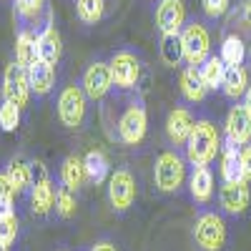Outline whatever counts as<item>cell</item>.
Returning <instances> with one entry per match:
<instances>
[{
    "label": "cell",
    "mask_w": 251,
    "mask_h": 251,
    "mask_svg": "<svg viewBox=\"0 0 251 251\" xmlns=\"http://www.w3.org/2000/svg\"><path fill=\"white\" fill-rule=\"evenodd\" d=\"M228 3H231V0H201V8H203V13H206L208 18L216 20V18L226 15Z\"/></svg>",
    "instance_id": "obj_35"
},
{
    "label": "cell",
    "mask_w": 251,
    "mask_h": 251,
    "mask_svg": "<svg viewBox=\"0 0 251 251\" xmlns=\"http://www.w3.org/2000/svg\"><path fill=\"white\" fill-rule=\"evenodd\" d=\"M188 194L196 203H208L214 199V174L208 166H194L188 174Z\"/></svg>",
    "instance_id": "obj_16"
},
{
    "label": "cell",
    "mask_w": 251,
    "mask_h": 251,
    "mask_svg": "<svg viewBox=\"0 0 251 251\" xmlns=\"http://www.w3.org/2000/svg\"><path fill=\"white\" fill-rule=\"evenodd\" d=\"M55 214L60 219H71L75 214V191L68 186L55 188Z\"/></svg>",
    "instance_id": "obj_30"
},
{
    "label": "cell",
    "mask_w": 251,
    "mask_h": 251,
    "mask_svg": "<svg viewBox=\"0 0 251 251\" xmlns=\"http://www.w3.org/2000/svg\"><path fill=\"white\" fill-rule=\"evenodd\" d=\"M191 234L201 251H221L226 246V224L216 211L199 214Z\"/></svg>",
    "instance_id": "obj_5"
},
{
    "label": "cell",
    "mask_w": 251,
    "mask_h": 251,
    "mask_svg": "<svg viewBox=\"0 0 251 251\" xmlns=\"http://www.w3.org/2000/svg\"><path fill=\"white\" fill-rule=\"evenodd\" d=\"M20 106H15L13 100H3V106H0V128H3L5 133H13L18 131L20 126Z\"/></svg>",
    "instance_id": "obj_32"
},
{
    "label": "cell",
    "mask_w": 251,
    "mask_h": 251,
    "mask_svg": "<svg viewBox=\"0 0 251 251\" xmlns=\"http://www.w3.org/2000/svg\"><path fill=\"white\" fill-rule=\"evenodd\" d=\"M46 8V0H15V13L25 20H33Z\"/></svg>",
    "instance_id": "obj_33"
},
{
    "label": "cell",
    "mask_w": 251,
    "mask_h": 251,
    "mask_svg": "<svg viewBox=\"0 0 251 251\" xmlns=\"http://www.w3.org/2000/svg\"><path fill=\"white\" fill-rule=\"evenodd\" d=\"M80 88H83V93L88 96V100H103L113 88L111 66L108 63H100V60L91 63V66L86 68V73H83Z\"/></svg>",
    "instance_id": "obj_11"
},
{
    "label": "cell",
    "mask_w": 251,
    "mask_h": 251,
    "mask_svg": "<svg viewBox=\"0 0 251 251\" xmlns=\"http://www.w3.org/2000/svg\"><path fill=\"white\" fill-rule=\"evenodd\" d=\"M194 126H196V121H194L191 111L178 106V108H174L169 113V118H166V136H169V141L174 146H186L188 136H191V131H194Z\"/></svg>",
    "instance_id": "obj_15"
},
{
    "label": "cell",
    "mask_w": 251,
    "mask_h": 251,
    "mask_svg": "<svg viewBox=\"0 0 251 251\" xmlns=\"http://www.w3.org/2000/svg\"><path fill=\"white\" fill-rule=\"evenodd\" d=\"M153 181L161 194H176L186 181V161L178 151H163L153 163Z\"/></svg>",
    "instance_id": "obj_2"
},
{
    "label": "cell",
    "mask_w": 251,
    "mask_h": 251,
    "mask_svg": "<svg viewBox=\"0 0 251 251\" xmlns=\"http://www.w3.org/2000/svg\"><path fill=\"white\" fill-rule=\"evenodd\" d=\"M83 181H88L86 178V166H83V158L75 156V153H71L66 161H63V166H60V183L73 188V191H78V188L83 186Z\"/></svg>",
    "instance_id": "obj_24"
},
{
    "label": "cell",
    "mask_w": 251,
    "mask_h": 251,
    "mask_svg": "<svg viewBox=\"0 0 251 251\" xmlns=\"http://www.w3.org/2000/svg\"><path fill=\"white\" fill-rule=\"evenodd\" d=\"M0 251H8V246H3V244H0Z\"/></svg>",
    "instance_id": "obj_40"
},
{
    "label": "cell",
    "mask_w": 251,
    "mask_h": 251,
    "mask_svg": "<svg viewBox=\"0 0 251 251\" xmlns=\"http://www.w3.org/2000/svg\"><path fill=\"white\" fill-rule=\"evenodd\" d=\"M30 208L35 216H46L50 208H55V188L43 161L30 163Z\"/></svg>",
    "instance_id": "obj_3"
},
{
    "label": "cell",
    "mask_w": 251,
    "mask_h": 251,
    "mask_svg": "<svg viewBox=\"0 0 251 251\" xmlns=\"http://www.w3.org/2000/svg\"><path fill=\"white\" fill-rule=\"evenodd\" d=\"M108 201L116 214H126L136 201V178L128 169H116L108 178Z\"/></svg>",
    "instance_id": "obj_8"
},
{
    "label": "cell",
    "mask_w": 251,
    "mask_h": 251,
    "mask_svg": "<svg viewBox=\"0 0 251 251\" xmlns=\"http://www.w3.org/2000/svg\"><path fill=\"white\" fill-rule=\"evenodd\" d=\"M30 80H28V71L20 68L13 60L3 73V100H13L15 106L25 108L30 100Z\"/></svg>",
    "instance_id": "obj_10"
},
{
    "label": "cell",
    "mask_w": 251,
    "mask_h": 251,
    "mask_svg": "<svg viewBox=\"0 0 251 251\" xmlns=\"http://www.w3.org/2000/svg\"><path fill=\"white\" fill-rule=\"evenodd\" d=\"M91 251H118V249H116L111 241H98V244H96Z\"/></svg>",
    "instance_id": "obj_38"
},
{
    "label": "cell",
    "mask_w": 251,
    "mask_h": 251,
    "mask_svg": "<svg viewBox=\"0 0 251 251\" xmlns=\"http://www.w3.org/2000/svg\"><path fill=\"white\" fill-rule=\"evenodd\" d=\"M75 13L86 25H96L106 13V0H75Z\"/></svg>",
    "instance_id": "obj_29"
},
{
    "label": "cell",
    "mask_w": 251,
    "mask_h": 251,
    "mask_svg": "<svg viewBox=\"0 0 251 251\" xmlns=\"http://www.w3.org/2000/svg\"><path fill=\"white\" fill-rule=\"evenodd\" d=\"M15 188L5 174H0V219L15 216Z\"/></svg>",
    "instance_id": "obj_31"
},
{
    "label": "cell",
    "mask_w": 251,
    "mask_h": 251,
    "mask_svg": "<svg viewBox=\"0 0 251 251\" xmlns=\"http://www.w3.org/2000/svg\"><path fill=\"white\" fill-rule=\"evenodd\" d=\"M161 60L166 66L176 68L183 60V46H181V35H161Z\"/></svg>",
    "instance_id": "obj_28"
},
{
    "label": "cell",
    "mask_w": 251,
    "mask_h": 251,
    "mask_svg": "<svg viewBox=\"0 0 251 251\" xmlns=\"http://www.w3.org/2000/svg\"><path fill=\"white\" fill-rule=\"evenodd\" d=\"M199 73L206 83L208 91H219L224 86V75H226V63L221 60V55H208L201 66H199Z\"/></svg>",
    "instance_id": "obj_25"
},
{
    "label": "cell",
    "mask_w": 251,
    "mask_h": 251,
    "mask_svg": "<svg viewBox=\"0 0 251 251\" xmlns=\"http://www.w3.org/2000/svg\"><path fill=\"white\" fill-rule=\"evenodd\" d=\"M149 131V113L141 100H131L118 118V141L123 146H138Z\"/></svg>",
    "instance_id": "obj_6"
},
{
    "label": "cell",
    "mask_w": 251,
    "mask_h": 251,
    "mask_svg": "<svg viewBox=\"0 0 251 251\" xmlns=\"http://www.w3.org/2000/svg\"><path fill=\"white\" fill-rule=\"evenodd\" d=\"M181 46H183V63L186 66H201L211 55V35L206 25L201 23H188L181 30Z\"/></svg>",
    "instance_id": "obj_7"
},
{
    "label": "cell",
    "mask_w": 251,
    "mask_h": 251,
    "mask_svg": "<svg viewBox=\"0 0 251 251\" xmlns=\"http://www.w3.org/2000/svg\"><path fill=\"white\" fill-rule=\"evenodd\" d=\"M60 53H63L60 33L48 20L46 28L38 33V55H40V60H46V63H50V66H55V63L60 60Z\"/></svg>",
    "instance_id": "obj_17"
},
{
    "label": "cell",
    "mask_w": 251,
    "mask_h": 251,
    "mask_svg": "<svg viewBox=\"0 0 251 251\" xmlns=\"http://www.w3.org/2000/svg\"><path fill=\"white\" fill-rule=\"evenodd\" d=\"M244 106H246V111L251 113V86H249V91L244 93Z\"/></svg>",
    "instance_id": "obj_39"
},
{
    "label": "cell",
    "mask_w": 251,
    "mask_h": 251,
    "mask_svg": "<svg viewBox=\"0 0 251 251\" xmlns=\"http://www.w3.org/2000/svg\"><path fill=\"white\" fill-rule=\"evenodd\" d=\"M111 75H113V86L121 91H133L138 86L141 78V60L131 50H118L111 58Z\"/></svg>",
    "instance_id": "obj_9"
},
{
    "label": "cell",
    "mask_w": 251,
    "mask_h": 251,
    "mask_svg": "<svg viewBox=\"0 0 251 251\" xmlns=\"http://www.w3.org/2000/svg\"><path fill=\"white\" fill-rule=\"evenodd\" d=\"M5 176L13 183L15 194H25L30 188V163H25L23 158H10L8 169H5Z\"/></svg>",
    "instance_id": "obj_26"
},
{
    "label": "cell",
    "mask_w": 251,
    "mask_h": 251,
    "mask_svg": "<svg viewBox=\"0 0 251 251\" xmlns=\"http://www.w3.org/2000/svg\"><path fill=\"white\" fill-rule=\"evenodd\" d=\"M239 156H241V166H244V178L251 183V143L239 146Z\"/></svg>",
    "instance_id": "obj_36"
},
{
    "label": "cell",
    "mask_w": 251,
    "mask_h": 251,
    "mask_svg": "<svg viewBox=\"0 0 251 251\" xmlns=\"http://www.w3.org/2000/svg\"><path fill=\"white\" fill-rule=\"evenodd\" d=\"M83 166H86V178L96 186L111 178V166L103 151H88L83 156Z\"/></svg>",
    "instance_id": "obj_23"
},
{
    "label": "cell",
    "mask_w": 251,
    "mask_h": 251,
    "mask_svg": "<svg viewBox=\"0 0 251 251\" xmlns=\"http://www.w3.org/2000/svg\"><path fill=\"white\" fill-rule=\"evenodd\" d=\"M241 23H244L246 28H251V0H246L244 8H241Z\"/></svg>",
    "instance_id": "obj_37"
},
{
    "label": "cell",
    "mask_w": 251,
    "mask_h": 251,
    "mask_svg": "<svg viewBox=\"0 0 251 251\" xmlns=\"http://www.w3.org/2000/svg\"><path fill=\"white\" fill-rule=\"evenodd\" d=\"M221 60L226 66H244L246 60V46L239 35H226L224 43H221Z\"/></svg>",
    "instance_id": "obj_27"
},
{
    "label": "cell",
    "mask_w": 251,
    "mask_h": 251,
    "mask_svg": "<svg viewBox=\"0 0 251 251\" xmlns=\"http://www.w3.org/2000/svg\"><path fill=\"white\" fill-rule=\"evenodd\" d=\"M224 131H226V141H231L236 146L251 143V113L246 111L244 103H236V106L228 108Z\"/></svg>",
    "instance_id": "obj_14"
},
{
    "label": "cell",
    "mask_w": 251,
    "mask_h": 251,
    "mask_svg": "<svg viewBox=\"0 0 251 251\" xmlns=\"http://www.w3.org/2000/svg\"><path fill=\"white\" fill-rule=\"evenodd\" d=\"M221 178L224 181H246L241 156H239V146L231 141H226V146L221 149Z\"/></svg>",
    "instance_id": "obj_22"
},
{
    "label": "cell",
    "mask_w": 251,
    "mask_h": 251,
    "mask_svg": "<svg viewBox=\"0 0 251 251\" xmlns=\"http://www.w3.org/2000/svg\"><path fill=\"white\" fill-rule=\"evenodd\" d=\"M224 96L239 100L244 98V93L249 91V73L244 66H226V75H224V86H221Z\"/></svg>",
    "instance_id": "obj_21"
},
{
    "label": "cell",
    "mask_w": 251,
    "mask_h": 251,
    "mask_svg": "<svg viewBox=\"0 0 251 251\" xmlns=\"http://www.w3.org/2000/svg\"><path fill=\"white\" fill-rule=\"evenodd\" d=\"M88 113V96L80 86H66L58 96V118L68 131H78Z\"/></svg>",
    "instance_id": "obj_4"
},
{
    "label": "cell",
    "mask_w": 251,
    "mask_h": 251,
    "mask_svg": "<svg viewBox=\"0 0 251 251\" xmlns=\"http://www.w3.org/2000/svg\"><path fill=\"white\" fill-rule=\"evenodd\" d=\"M186 25V8L181 0H161L156 5V28L161 35H181Z\"/></svg>",
    "instance_id": "obj_13"
},
{
    "label": "cell",
    "mask_w": 251,
    "mask_h": 251,
    "mask_svg": "<svg viewBox=\"0 0 251 251\" xmlns=\"http://www.w3.org/2000/svg\"><path fill=\"white\" fill-rule=\"evenodd\" d=\"M181 93L191 103H201L206 98L208 88H206V83L199 73V66H186L183 68V73H181Z\"/></svg>",
    "instance_id": "obj_19"
},
{
    "label": "cell",
    "mask_w": 251,
    "mask_h": 251,
    "mask_svg": "<svg viewBox=\"0 0 251 251\" xmlns=\"http://www.w3.org/2000/svg\"><path fill=\"white\" fill-rule=\"evenodd\" d=\"M35 60H40L38 55V35H33L30 30H20L15 38V63L20 68H30Z\"/></svg>",
    "instance_id": "obj_20"
},
{
    "label": "cell",
    "mask_w": 251,
    "mask_h": 251,
    "mask_svg": "<svg viewBox=\"0 0 251 251\" xmlns=\"http://www.w3.org/2000/svg\"><path fill=\"white\" fill-rule=\"evenodd\" d=\"M251 201V183L249 181H224L219 191L221 211L228 216H241Z\"/></svg>",
    "instance_id": "obj_12"
},
{
    "label": "cell",
    "mask_w": 251,
    "mask_h": 251,
    "mask_svg": "<svg viewBox=\"0 0 251 251\" xmlns=\"http://www.w3.org/2000/svg\"><path fill=\"white\" fill-rule=\"evenodd\" d=\"M221 131L216 128V123L208 118H199L186 141V161L191 166H208L221 153Z\"/></svg>",
    "instance_id": "obj_1"
},
{
    "label": "cell",
    "mask_w": 251,
    "mask_h": 251,
    "mask_svg": "<svg viewBox=\"0 0 251 251\" xmlns=\"http://www.w3.org/2000/svg\"><path fill=\"white\" fill-rule=\"evenodd\" d=\"M18 239V216H8V219H0V244L10 246Z\"/></svg>",
    "instance_id": "obj_34"
},
{
    "label": "cell",
    "mask_w": 251,
    "mask_h": 251,
    "mask_svg": "<svg viewBox=\"0 0 251 251\" xmlns=\"http://www.w3.org/2000/svg\"><path fill=\"white\" fill-rule=\"evenodd\" d=\"M28 80L35 96H48L55 86V66H50L46 60H35L28 68Z\"/></svg>",
    "instance_id": "obj_18"
}]
</instances>
